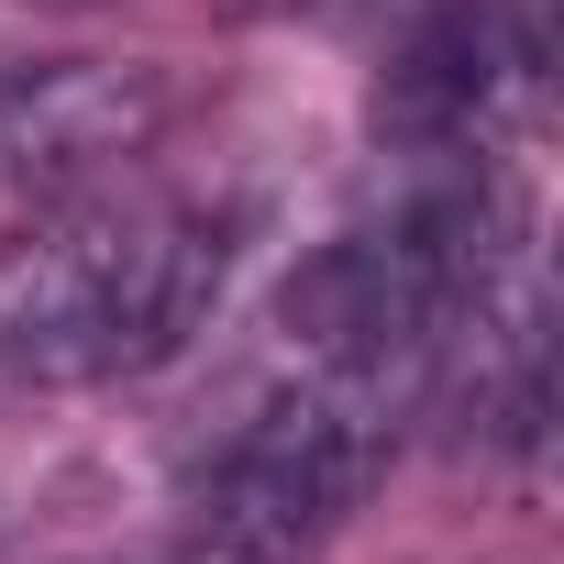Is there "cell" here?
Instances as JSON below:
<instances>
[{
  "label": "cell",
  "instance_id": "2",
  "mask_svg": "<svg viewBox=\"0 0 564 564\" xmlns=\"http://www.w3.org/2000/svg\"><path fill=\"white\" fill-rule=\"evenodd\" d=\"M388 432H399V399H377L355 377H300V388L254 399L188 476L199 542L221 564H311L377 487Z\"/></svg>",
  "mask_w": 564,
  "mask_h": 564
},
{
  "label": "cell",
  "instance_id": "1",
  "mask_svg": "<svg viewBox=\"0 0 564 564\" xmlns=\"http://www.w3.org/2000/svg\"><path fill=\"white\" fill-rule=\"evenodd\" d=\"M210 210H78L0 265V344L34 377H144L221 311Z\"/></svg>",
  "mask_w": 564,
  "mask_h": 564
},
{
  "label": "cell",
  "instance_id": "3",
  "mask_svg": "<svg viewBox=\"0 0 564 564\" xmlns=\"http://www.w3.org/2000/svg\"><path fill=\"white\" fill-rule=\"evenodd\" d=\"M531 100H542V12L531 0H443L377 78V133L421 166H487V144Z\"/></svg>",
  "mask_w": 564,
  "mask_h": 564
}]
</instances>
